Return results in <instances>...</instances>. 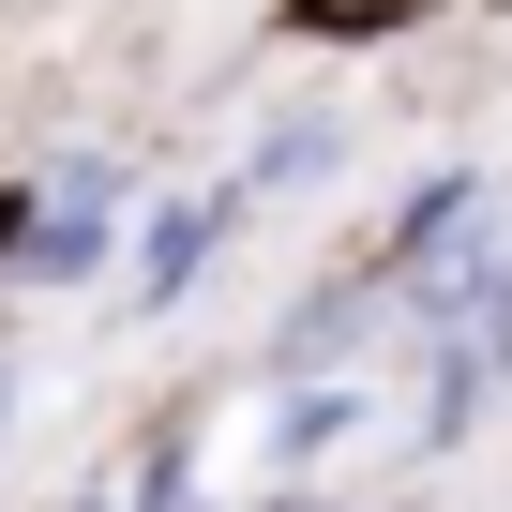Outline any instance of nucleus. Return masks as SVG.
Masks as SVG:
<instances>
[{
  "label": "nucleus",
  "mask_w": 512,
  "mask_h": 512,
  "mask_svg": "<svg viewBox=\"0 0 512 512\" xmlns=\"http://www.w3.org/2000/svg\"><path fill=\"white\" fill-rule=\"evenodd\" d=\"M16 241H31V226H16V196H0V256H16Z\"/></svg>",
  "instance_id": "obj_1"
}]
</instances>
